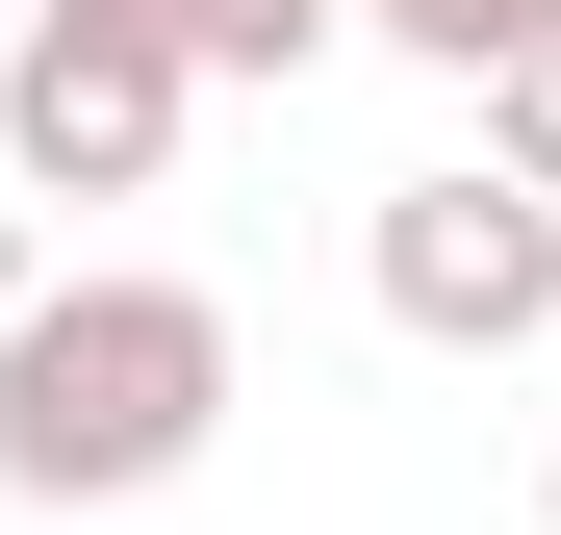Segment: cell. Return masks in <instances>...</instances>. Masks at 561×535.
Returning <instances> with one entry per match:
<instances>
[{"mask_svg": "<svg viewBox=\"0 0 561 535\" xmlns=\"http://www.w3.org/2000/svg\"><path fill=\"white\" fill-rule=\"evenodd\" d=\"M205 433H230L205 281H26L0 306V510H153Z\"/></svg>", "mask_w": 561, "mask_h": 535, "instance_id": "cell-1", "label": "cell"}, {"mask_svg": "<svg viewBox=\"0 0 561 535\" xmlns=\"http://www.w3.org/2000/svg\"><path fill=\"white\" fill-rule=\"evenodd\" d=\"M179 103H205L179 0H26L0 26V205H153Z\"/></svg>", "mask_w": 561, "mask_h": 535, "instance_id": "cell-2", "label": "cell"}, {"mask_svg": "<svg viewBox=\"0 0 561 535\" xmlns=\"http://www.w3.org/2000/svg\"><path fill=\"white\" fill-rule=\"evenodd\" d=\"M357 281H383V332H434V357H536L561 332V205L536 178H383V205H357Z\"/></svg>", "mask_w": 561, "mask_h": 535, "instance_id": "cell-3", "label": "cell"}, {"mask_svg": "<svg viewBox=\"0 0 561 535\" xmlns=\"http://www.w3.org/2000/svg\"><path fill=\"white\" fill-rule=\"evenodd\" d=\"M357 26H383V51H434V77H511L561 0H357Z\"/></svg>", "mask_w": 561, "mask_h": 535, "instance_id": "cell-4", "label": "cell"}, {"mask_svg": "<svg viewBox=\"0 0 561 535\" xmlns=\"http://www.w3.org/2000/svg\"><path fill=\"white\" fill-rule=\"evenodd\" d=\"M332 26H357V0H179V51H205V77H307Z\"/></svg>", "mask_w": 561, "mask_h": 535, "instance_id": "cell-5", "label": "cell"}, {"mask_svg": "<svg viewBox=\"0 0 561 535\" xmlns=\"http://www.w3.org/2000/svg\"><path fill=\"white\" fill-rule=\"evenodd\" d=\"M485 178H536V205H561V26H536V51L485 77Z\"/></svg>", "mask_w": 561, "mask_h": 535, "instance_id": "cell-6", "label": "cell"}, {"mask_svg": "<svg viewBox=\"0 0 561 535\" xmlns=\"http://www.w3.org/2000/svg\"><path fill=\"white\" fill-rule=\"evenodd\" d=\"M0 306H26V205H0Z\"/></svg>", "mask_w": 561, "mask_h": 535, "instance_id": "cell-7", "label": "cell"}, {"mask_svg": "<svg viewBox=\"0 0 561 535\" xmlns=\"http://www.w3.org/2000/svg\"><path fill=\"white\" fill-rule=\"evenodd\" d=\"M536 535H561V485H536Z\"/></svg>", "mask_w": 561, "mask_h": 535, "instance_id": "cell-8", "label": "cell"}, {"mask_svg": "<svg viewBox=\"0 0 561 535\" xmlns=\"http://www.w3.org/2000/svg\"><path fill=\"white\" fill-rule=\"evenodd\" d=\"M0 26H26V0H0Z\"/></svg>", "mask_w": 561, "mask_h": 535, "instance_id": "cell-9", "label": "cell"}]
</instances>
